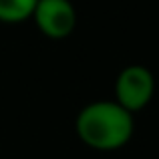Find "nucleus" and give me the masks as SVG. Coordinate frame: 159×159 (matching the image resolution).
<instances>
[{
    "mask_svg": "<svg viewBox=\"0 0 159 159\" xmlns=\"http://www.w3.org/2000/svg\"><path fill=\"white\" fill-rule=\"evenodd\" d=\"M75 133L85 147L99 153H113L127 147L133 139L135 115L115 99H97L77 113Z\"/></svg>",
    "mask_w": 159,
    "mask_h": 159,
    "instance_id": "f257e3e1",
    "label": "nucleus"
},
{
    "mask_svg": "<svg viewBox=\"0 0 159 159\" xmlns=\"http://www.w3.org/2000/svg\"><path fill=\"white\" fill-rule=\"evenodd\" d=\"M155 75L145 65H127L115 79V101L129 113H141L155 97Z\"/></svg>",
    "mask_w": 159,
    "mask_h": 159,
    "instance_id": "f03ea898",
    "label": "nucleus"
},
{
    "mask_svg": "<svg viewBox=\"0 0 159 159\" xmlns=\"http://www.w3.org/2000/svg\"><path fill=\"white\" fill-rule=\"evenodd\" d=\"M32 22L44 39L65 40L75 32L79 16L70 0H39Z\"/></svg>",
    "mask_w": 159,
    "mask_h": 159,
    "instance_id": "7ed1b4c3",
    "label": "nucleus"
},
{
    "mask_svg": "<svg viewBox=\"0 0 159 159\" xmlns=\"http://www.w3.org/2000/svg\"><path fill=\"white\" fill-rule=\"evenodd\" d=\"M39 0H0V22L2 24H22L32 20Z\"/></svg>",
    "mask_w": 159,
    "mask_h": 159,
    "instance_id": "20e7f679",
    "label": "nucleus"
}]
</instances>
